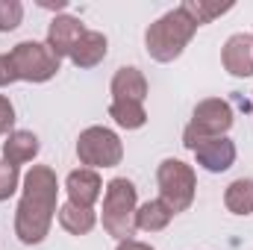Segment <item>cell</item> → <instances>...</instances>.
Returning <instances> with one entry per match:
<instances>
[{
	"instance_id": "6da1fadb",
	"label": "cell",
	"mask_w": 253,
	"mask_h": 250,
	"mask_svg": "<svg viewBox=\"0 0 253 250\" xmlns=\"http://www.w3.org/2000/svg\"><path fill=\"white\" fill-rule=\"evenodd\" d=\"M59 200V180L50 165H33L24 177L21 203L15 209V236L21 245H42L53 227Z\"/></svg>"
},
{
	"instance_id": "7a4b0ae2",
	"label": "cell",
	"mask_w": 253,
	"mask_h": 250,
	"mask_svg": "<svg viewBox=\"0 0 253 250\" xmlns=\"http://www.w3.org/2000/svg\"><path fill=\"white\" fill-rule=\"evenodd\" d=\"M197 33V24L186 15L183 6L165 12L159 21H153L144 33V47L147 56L156 62H174L183 56V50L189 47V42Z\"/></svg>"
},
{
	"instance_id": "3957f363",
	"label": "cell",
	"mask_w": 253,
	"mask_h": 250,
	"mask_svg": "<svg viewBox=\"0 0 253 250\" xmlns=\"http://www.w3.org/2000/svg\"><path fill=\"white\" fill-rule=\"evenodd\" d=\"M135 212H138V191L132 186V180L126 177H115L103 188V230L126 242L135 236Z\"/></svg>"
},
{
	"instance_id": "277c9868",
	"label": "cell",
	"mask_w": 253,
	"mask_h": 250,
	"mask_svg": "<svg viewBox=\"0 0 253 250\" xmlns=\"http://www.w3.org/2000/svg\"><path fill=\"white\" fill-rule=\"evenodd\" d=\"M233 106L221 97H206L194 106L191 112V121L189 126L183 129V144L194 150L200 141L206 138H215V135H227L230 126H233Z\"/></svg>"
},
{
	"instance_id": "5b68a950",
	"label": "cell",
	"mask_w": 253,
	"mask_h": 250,
	"mask_svg": "<svg viewBox=\"0 0 253 250\" xmlns=\"http://www.w3.org/2000/svg\"><path fill=\"white\" fill-rule=\"evenodd\" d=\"M156 183H159V197L168 203V209L174 215L186 212L194 203L197 194V177L194 168L180 162V159H162L156 168Z\"/></svg>"
},
{
	"instance_id": "8992f818",
	"label": "cell",
	"mask_w": 253,
	"mask_h": 250,
	"mask_svg": "<svg viewBox=\"0 0 253 250\" xmlns=\"http://www.w3.org/2000/svg\"><path fill=\"white\" fill-rule=\"evenodd\" d=\"M77 159L91 171L115 168L124 159V144L118 132H112L109 126H85L77 138Z\"/></svg>"
},
{
	"instance_id": "52a82bcc",
	"label": "cell",
	"mask_w": 253,
	"mask_h": 250,
	"mask_svg": "<svg viewBox=\"0 0 253 250\" xmlns=\"http://www.w3.org/2000/svg\"><path fill=\"white\" fill-rule=\"evenodd\" d=\"M9 59L15 65V74L18 80L24 83H47L59 74V65L62 59L47 47V42H18L12 50H9Z\"/></svg>"
},
{
	"instance_id": "ba28073f",
	"label": "cell",
	"mask_w": 253,
	"mask_h": 250,
	"mask_svg": "<svg viewBox=\"0 0 253 250\" xmlns=\"http://www.w3.org/2000/svg\"><path fill=\"white\" fill-rule=\"evenodd\" d=\"M191 153H194L197 165L206 168L209 174H224V171H230L233 162H236V144H233L227 135L206 138V141H200Z\"/></svg>"
},
{
	"instance_id": "9c48e42d",
	"label": "cell",
	"mask_w": 253,
	"mask_h": 250,
	"mask_svg": "<svg viewBox=\"0 0 253 250\" xmlns=\"http://www.w3.org/2000/svg\"><path fill=\"white\" fill-rule=\"evenodd\" d=\"M65 191H68V203L83 206V209H94V203L103 194V180L91 168H77L65 177Z\"/></svg>"
},
{
	"instance_id": "30bf717a",
	"label": "cell",
	"mask_w": 253,
	"mask_h": 250,
	"mask_svg": "<svg viewBox=\"0 0 253 250\" xmlns=\"http://www.w3.org/2000/svg\"><path fill=\"white\" fill-rule=\"evenodd\" d=\"M85 36V24L74 15H56L47 27V47L59 56V59H71L74 47L80 44V39Z\"/></svg>"
},
{
	"instance_id": "8fae6325",
	"label": "cell",
	"mask_w": 253,
	"mask_h": 250,
	"mask_svg": "<svg viewBox=\"0 0 253 250\" xmlns=\"http://www.w3.org/2000/svg\"><path fill=\"white\" fill-rule=\"evenodd\" d=\"M221 62L230 77H253V36L236 33L221 47Z\"/></svg>"
},
{
	"instance_id": "7c38bea8",
	"label": "cell",
	"mask_w": 253,
	"mask_h": 250,
	"mask_svg": "<svg viewBox=\"0 0 253 250\" xmlns=\"http://www.w3.org/2000/svg\"><path fill=\"white\" fill-rule=\"evenodd\" d=\"M39 150H42V144H39L36 132H30V129H12L6 135V141H3V162H9V165L18 168V165L33 162L39 156Z\"/></svg>"
},
{
	"instance_id": "4fadbf2b",
	"label": "cell",
	"mask_w": 253,
	"mask_h": 250,
	"mask_svg": "<svg viewBox=\"0 0 253 250\" xmlns=\"http://www.w3.org/2000/svg\"><path fill=\"white\" fill-rule=\"evenodd\" d=\"M112 100H135V103H144L147 97V77L138 71V68H118L112 83Z\"/></svg>"
},
{
	"instance_id": "5bb4252c",
	"label": "cell",
	"mask_w": 253,
	"mask_h": 250,
	"mask_svg": "<svg viewBox=\"0 0 253 250\" xmlns=\"http://www.w3.org/2000/svg\"><path fill=\"white\" fill-rule=\"evenodd\" d=\"M106 53H109L106 36L97 33V30H85V36L80 39V44L71 53V62L77 65V68H94V65H100L106 59Z\"/></svg>"
},
{
	"instance_id": "9a60e30c",
	"label": "cell",
	"mask_w": 253,
	"mask_h": 250,
	"mask_svg": "<svg viewBox=\"0 0 253 250\" xmlns=\"http://www.w3.org/2000/svg\"><path fill=\"white\" fill-rule=\"evenodd\" d=\"M171 218H174V212L168 209V203L162 197H153V200H147V203L138 206L135 227L144 230V233H159V230H165L171 224Z\"/></svg>"
},
{
	"instance_id": "2e32d148",
	"label": "cell",
	"mask_w": 253,
	"mask_h": 250,
	"mask_svg": "<svg viewBox=\"0 0 253 250\" xmlns=\"http://www.w3.org/2000/svg\"><path fill=\"white\" fill-rule=\"evenodd\" d=\"M56 215H59V227L71 236H88L97 224L94 209H83V206H74V203H62Z\"/></svg>"
},
{
	"instance_id": "e0dca14e",
	"label": "cell",
	"mask_w": 253,
	"mask_h": 250,
	"mask_svg": "<svg viewBox=\"0 0 253 250\" xmlns=\"http://www.w3.org/2000/svg\"><path fill=\"white\" fill-rule=\"evenodd\" d=\"M224 206L233 215H251L253 212V180L251 177H239L233 180L224 191Z\"/></svg>"
},
{
	"instance_id": "ac0fdd59",
	"label": "cell",
	"mask_w": 253,
	"mask_h": 250,
	"mask_svg": "<svg viewBox=\"0 0 253 250\" xmlns=\"http://www.w3.org/2000/svg\"><path fill=\"white\" fill-rule=\"evenodd\" d=\"M109 118L121 129H141L147 124V109H144V103H135V100H112Z\"/></svg>"
},
{
	"instance_id": "d6986e66",
	"label": "cell",
	"mask_w": 253,
	"mask_h": 250,
	"mask_svg": "<svg viewBox=\"0 0 253 250\" xmlns=\"http://www.w3.org/2000/svg\"><path fill=\"white\" fill-rule=\"evenodd\" d=\"M180 6L186 9V15H189L197 27H203V24H209V21L227 15V12L233 9V3H209V0H186V3H180Z\"/></svg>"
},
{
	"instance_id": "ffe728a7",
	"label": "cell",
	"mask_w": 253,
	"mask_h": 250,
	"mask_svg": "<svg viewBox=\"0 0 253 250\" xmlns=\"http://www.w3.org/2000/svg\"><path fill=\"white\" fill-rule=\"evenodd\" d=\"M24 21V3L21 0H0V33L18 30Z\"/></svg>"
},
{
	"instance_id": "44dd1931",
	"label": "cell",
	"mask_w": 253,
	"mask_h": 250,
	"mask_svg": "<svg viewBox=\"0 0 253 250\" xmlns=\"http://www.w3.org/2000/svg\"><path fill=\"white\" fill-rule=\"evenodd\" d=\"M18 183H21L18 168L0 159V203H3V200H9V197L18 191Z\"/></svg>"
},
{
	"instance_id": "7402d4cb",
	"label": "cell",
	"mask_w": 253,
	"mask_h": 250,
	"mask_svg": "<svg viewBox=\"0 0 253 250\" xmlns=\"http://www.w3.org/2000/svg\"><path fill=\"white\" fill-rule=\"evenodd\" d=\"M15 124V106L6 94H0V135H9Z\"/></svg>"
},
{
	"instance_id": "603a6c76",
	"label": "cell",
	"mask_w": 253,
	"mask_h": 250,
	"mask_svg": "<svg viewBox=\"0 0 253 250\" xmlns=\"http://www.w3.org/2000/svg\"><path fill=\"white\" fill-rule=\"evenodd\" d=\"M15 80H18V74H15V65L9 59V53H0V88L12 85Z\"/></svg>"
},
{
	"instance_id": "cb8c5ba5",
	"label": "cell",
	"mask_w": 253,
	"mask_h": 250,
	"mask_svg": "<svg viewBox=\"0 0 253 250\" xmlns=\"http://www.w3.org/2000/svg\"><path fill=\"white\" fill-rule=\"evenodd\" d=\"M115 250H156V248H150V245H144V242H138V239H126V242H118Z\"/></svg>"
}]
</instances>
